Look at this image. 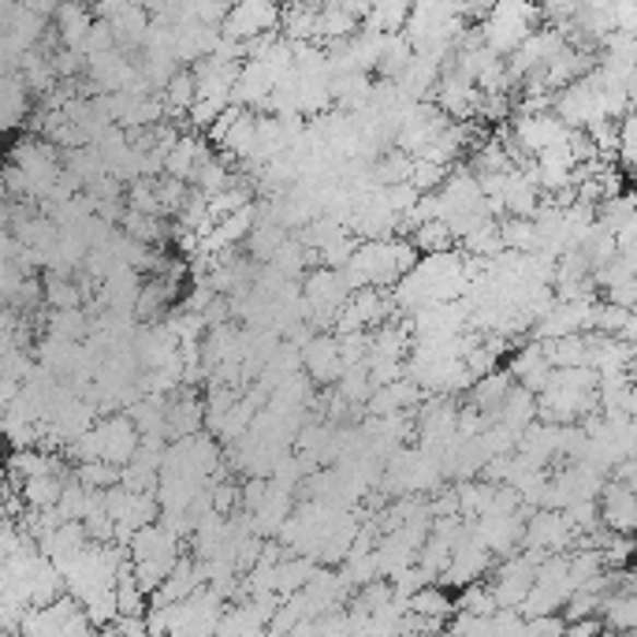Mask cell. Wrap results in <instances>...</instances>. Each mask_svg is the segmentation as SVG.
Masks as SVG:
<instances>
[{
  "label": "cell",
  "instance_id": "7",
  "mask_svg": "<svg viewBox=\"0 0 637 637\" xmlns=\"http://www.w3.org/2000/svg\"><path fill=\"white\" fill-rule=\"evenodd\" d=\"M451 612L455 607H451V600L440 586H425V589H417L414 597H406V615L433 618V623H448Z\"/></svg>",
  "mask_w": 637,
  "mask_h": 637
},
{
  "label": "cell",
  "instance_id": "3",
  "mask_svg": "<svg viewBox=\"0 0 637 637\" xmlns=\"http://www.w3.org/2000/svg\"><path fill=\"white\" fill-rule=\"evenodd\" d=\"M298 366L306 369V380H317V385H335L340 380V340L329 332L309 335V343L303 347V362Z\"/></svg>",
  "mask_w": 637,
  "mask_h": 637
},
{
  "label": "cell",
  "instance_id": "1",
  "mask_svg": "<svg viewBox=\"0 0 637 637\" xmlns=\"http://www.w3.org/2000/svg\"><path fill=\"white\" fill-rule=\"evenodd\" d=\"M541 12L530 4H496L485 12V26H477V38L496 57H511V52L536 31Z\"/></svg>",
  "mask_w": 637,
  "mask_h": 637
},
{
  "label": "cell",
  "instance_id": "5",
  "mask_svg": "<svg viewBox=\"0 0 637 637\" xmlns=\"http://www.w3.org/2000/svg\"><path fill=\"white\" fill-rule=\"evenodd\" d=\"M597 615L612 634H630L637 623V600L634 593H604Z\"/></svg>",
  "mask_w": 637,
  "mask_h": 637
},
{
  "label": "cell",
  "instance_id": "2",
  "mask_svg": "<svg viewBox=\"0 0 637 637\" xmlns=\"http://www.w3.org/2000/svg\"><path fill=\"white\" fill-rule=\"evenodd\" d=\"M280 31V8L272 4H235L227 8L224 23H221V38L227 42H253L261 34Z\"/></svg>",
  "mask_w": 637,
  "mask_h": 637
},
{
  "label": "cell",
  "instance_id": "4",
  "mask_svg": "<svg viewBox=\"0 0 637 637\" xmlns=\"http://www.w3.org/2000/svg\"><path fill=\"white\" fill-rule=\"evenodd\" d=\"M57 23H60V49H71V52H79L83 49V42H86V34H90V26H94V12L83 4H71V8H57ZM83 57V52H79Z\"/></svg>",
  "mask_w": 637,
  "mask_h": 637
},
{
  "label": "cell",
  "instance_id": "9",
  "mask_svg": "<svg viewBox=\"0 0 637 637\" xmlns=\"http://www.w3.org/2000/svg\"><path fill=\"white\" fill-rule=\"evenodd\" d=\"M45 298H49L52 309H79L83 291L71 284V276H49L45 280Z\"/></svg>",
  "mask_w": 637,
  "mask_h": 637
},
{
  "label": "cell",
  "instance_id": "10",
  "mask_svg": "<svg viewBox=\"0 0 637 637\" xmlns=\"http://www.w3.org/2000/svg\"><path fill=\"white\" fill-rule=\"evenodd\" d=\"M0 168H4V142H0Z\"/></svg>",
  "mask_w": 637,
  "mask_h": 637
},
{
  "label": "cell",
  "instance_id": "8",
  "mask_svg": "<svg viewBox=\"0 0 637 637\" xmlns=\"http://www.w3.org/2000/svg\"><path fill=\"white\" fill-rule=\"evenodd\" d=\"M451 607H455V612H462V615L488 618V615L496 612V600H493V593H488L485 581H473V586H462V597L451 600Z\"/></svg>",
  "mask_w": 637,
  "mask_h": 637
},
{
  "label": "cell",
  "instance_id": "6",
  "mask_svg": "<svg viewBox=\"0 0 637 637\" xmlns=\"http://www.w3.org/2000/svg\"><path fill=\"white\" fill-rule=\"evenodd\" d=\"M284 239H287L284 227L266 221V216L258 213V224H253L250 235H247V253H250L253 261H272V258H276V250L284 247Z\"/></svg>",
  "mask_w": 637,
  "mask_h": 637
}]
</instances>
